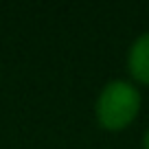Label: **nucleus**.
Here are the masks:
<instances>
[{"label": "nucleus", "instance_id": "f257e3e1", "mask_svg": "<svg viewBox=\"0 0 149 149\" xmlns=\"http://www.w3.org/2000/svg\"><path fill=\"white\" fill-rule=\"evenodd\" d=\"M143 97L134 81L112 79L101 88L94 101L97 123L107 132H123L140 114Z\"/></svg>", "mask_w": 149, "mask_h": 149}, {"label": "nucleus", "instance_id": "f03ea898", "mask_svg": "<svg viewBox=\"0 0 149 149\" xmlns=\"http://www.w3.org/2000/svg\"><path fill=\"white\" fill-rule=\"evenodd\" d=\"M127 72L140 86H149V31L140 33L127 51Z\"/></svg>", "mask_w": 149, "mask_h": 149}, {"label": "nucleus", "instance_id": "7ed1b4c3", "mask_svg": "<svg viewBox=\"0 0 149 149\" xmlns=\"http://www.w3.org/2000/svg\"><path fill=\"white\" fill-rule=\"evenodd\" d=\"M143 149H149V127L145 130V134H143Z\"/></svg>", "mask_w": 149, "mask_h": 149}]
</instances>
